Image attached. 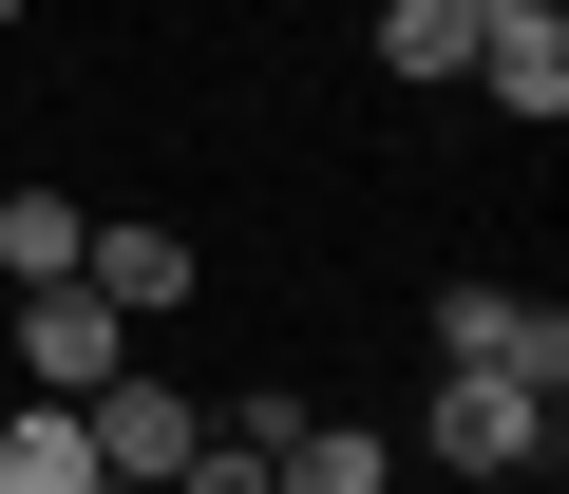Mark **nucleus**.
I'll return each mask as SVG.
<instances>
[{
	"label": "nucleus",
	"mask_w": 569,
	"mask_h": 494,
	"mask_svg": "<svg viewBox=\"0 0 569 494\" xmlns=\"http://www.w3.org/2000/svg\"><path fill=\"white\" fill-rule=\"evenodd\" d=\"M437 362H456V381L569 399V305H531V286H437Z\"/></svg>",
	"instance_id": "obj_1"
},
{
	"label": "nucleus",
	"mask_w": 569,
	"mask_h": 494,
	"mask_svg": "<svg viewBox=\"0 0 569 494\" xmlns=\"http://www.w3.org/2000/svg\"><path fill=\"white\" fill-rule=\"evenodd\" d=\"M418 437H437L456 475H550V437H569V418H550L531 381H456V362H437V418H418Z\"/></svg>",
	"instance_id": "obj_2"
},
{
	"label": "nucleus",
	"mask_w": 569,
	"mask_h": 494,
	"mask_svg": "<svg viewBox=\"0 0 569 494\" xmlns=\"http://www.w3.org/2000/svg\"><path fill=\"white\" fill-rule=\"evenodd\" d=\"M77 437H96V475H114V494H171V456L209 437V399H190V381H96V399H77Z\"/></svg>",
	"instance_id": "obj_3"
},
{
	"label": "nucleus",
	"mask_w": 569,
	"mask_h": 494,
	"mask_svg": "<svg viewBox=\"0 0 569 494\" xmlns=\"http://www.w3.org/2000/svg\"><path fill=\"white\" fill-rule=\"evenodd\" d=\"M20 381L39 399H96V381H133V324L96 286H20Z\"/></svg>",
	"instance_id": "obj_4"
},
{
	"label": "nucleus",
	"mask_w": 569,
	"mask_h": 494,
	"mask_svg": "<svg viewBox=\"0 0 569 494\" xmlns=\"http://www.w3.org/2000/svg\"><path fill=\"white\" fill-rule=\"evenodd\" d=\"M77 286H96V305H114V324H171V305H190V286H209V267H190V228H152V209H114V228H96V247H77Z\"/></svg>",
	"instance_id": "obj_5"
},
{
	"label": "nucleus",
	"mask_w": 569,
	"mask_h": 494,
	"mask_svg": "<svg viewBox=\"0 0 569 494\" xmlns=\"http://www.w3.org/2000/svg\"><path fill=\"white\" fill-rule=\"evenodd\" d=\"M0 494H114L96 437H77V399H20V418H0Z\"/></svg>",
	"instance_id": "obj_6"
},
{
	"label": "nucleus",
	"mask_w": 569,
	"mask_h": 494,
	"mask_svg": "<svg viewBox=\"0 0 569 494\" xmlns=\"http://www.w3.org/2000/svg\"><path fill=\"white\" fill-rule=\"evenodd\" d=\"M77 190H0V305H20V286H77Z\"/></svg>",
	"instance_id": "obj_7"
},
{
	"label": "nucleus",
	"mask_w": 569,
	"mask_h": 494,
	"mask_svg": "<svg viewBox=\"0 0 569 494\" xmlns=\"http://www.w3.org/2000/svg\"><path fill=\"white\" fill-rule=\"evenodd\" d=\"M380 58L418 96H475V0H380Z\"/></svg>",
	"instance_id": "obj_8"
},
{
	"label": "nucleus",
	"mask_w": 569,
	"mask_h": 494,
	"mask_svg": "<svg viewBox=\"0 0 569 494\" xmlns=\"http://www.w3.org/2000/svg\"><path fill=\"white\" fill-rule=\"evenodd\" d=\"M475 96L550 134V115H569V20H550V39H475Z\"/></svg>",
	"instance_id": "obj_9"
},
{
	"label": "nucleus",
	"mask_w": 569,
	"mask_h": 494,
	"mask_svg": "<svg viewBox=\"0 0 569 494\" xmlns=\"http://www.w3.org/2000/svg\"><path fill=\"white\" fill-rule=\"evenodd\" d=\"M266 494H380V437L361 418H305V437L266 456Z\"/></svg>",
	"instance_id": "obj_10"
},
{
	"label": "nucleus",
	"mask_w": 569,
	"mask_h": 494,
	"mask_svg": "<svg viewBox=\"0 0 569 494\" xmlns=\"http://www.w3.org/2000/svg\"><path fill=\"white\" fill-rule=\"evenodd\" d=\"M171 494H266V437H228V418H209V437L171 456Z\"/></svg>",
	"instance_id": "obj_11"
},
{
	"label": "nucleus",
	"mask_w": 569,
	"mask_h": 494,
	"mask_svg": "<svg viewBox=\"0 0 569 494\" xmlns=\"http://www.w3.org/2000/svg\"><path fill=\"white\" fill-rule=\"evenodd\" d=\"M569 20V0H475V39H550Z\"/></svg>",
	"instance_id": "obj_12"
},
{
	"label": "nucleus",
	"mask_w": 569,
	"mask_h": 494,
	"mask_svg": "<svg viewBox=\"0 0 569 494\" xmlns=\"http://www.w3.org/2000/svg\"><path fill=\"white\" fill-rule=\"evenodd\" d=\"M0 20H39V0H0Z\"/></svg>",
	"instance_id": "obj_13"
}]
</instances>
